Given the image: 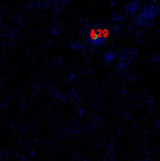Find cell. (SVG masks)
Masks as SVG:
<instances>
[{
	"mask_svg": "<svg viewBox=\"0 0 160 161\" xmlns=\"http://www.w3.org/2000/svg\"><path fill=\"white\" fill-rule=\"evenodd\" d=\"M107 34H109L107 30H103L101 27H92L88 32V41L93 46H98L107 39Z\"/></svg>",
	"mask_w": 160,
	"mask_h": 161,
	"instance_id": "1",
	"label": "cell"
}]
</instances>
